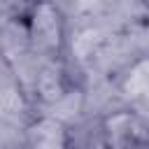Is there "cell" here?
Wrapping results in <instances>:
<instances>
[{
    "label": "cell",
    "instance_id": "1",
    "mask_svg": "<svg viewBox=\"0 0 149 149\" xmlns=\"http://www.w3.org/2000/svg\"><path fill=\"white\" fill-rule=\"evenodd\" d=\"M28 137H30L33 149H63V142H65L61 121H56L51 116L37 121L28 130Z\"/></svg>",
    "mask_w": 149,
    "mask_h": 149
},
{
    "label": "cell",
    "instance_id": "2",
    "mask_svg": "<svg viewBox=\"0 0 149 149\" xmlns=\"http://www.w3.org/2000/svg\"><path fill=\"white\" fill-rule=\"evenodd\" d=\"M33 35L42 47L58 44V16L49 5H40L33 16Z\"/></svg>",
    "mask_w": 149,
    "mask_h": 149
},
{
    "label": "cell",
    "instance_id": "3",
    "mask_svg": "<svg viewBox=\"0 0 149 149\" xmlns=\"http://www.w3.org/2000/svg\"><path fill=\"white\" fill-rule=\"evenodd\" d=\"M123 93L128 98H144L149 95V58L133 65L123 81Z\"/></svg>",
    "mask_w": 149,
    "mask_h": 149
},
{
    "label": "cell",
    "instance_id": "4",
    "mask_svg": "<svg viewBox=\"0 0 149 149\" xmlns=\"http://www.w3.org/2000/svg\"><path fill=\"white\" fill-rule=\"evenodd\" d=\"M37 91H40V95H42L49 105L56 102L58 98H63L65 91H63V84H61L58 70H54L51 65L44 68V70L40 72V77H37Z\"/></svg>",
    "mask_w": 149,
    "mask_h": 149
},
{
    "label": "cell",
    "instance_id": "5",
    "mask_svg": "<svg viewBox=\"0 0 149 149\" xmlns=\"http://www.w3.org/2000/svg\"><path fill=\"white\" fill-rule=\"evenodd\" d=\"M81 109V93L79 91H72V93H65L63 98H58L56 102H51V119L56 121H72L77 119Z\"/></svg>",
    "mask_w": 149,
    "mask_h": 149
},
{
    "label": "cell",
    "instance_id": "6",
    "mask_svg": "<svg viewBox=\"0 0 149 149\" xmlns=\"http://www.w3.org/2000/svg\"><path fill=\"white\" fill-rule=\"evenodd\" d=\"M98 44H100V33L93 30V28H84V30L72 40V54H74L77 58H88Z\"/></svg>",
    "mask_w": 149,
    "mask_h": 149
},
{
    "label": "cell",
    "instance_id": "7",
    "mask_svg": "<svg viewBox=\"0 0 149 149\" xmlns=\"http://www.w3.org/2000/svg\"><path fill=\"white\" fill-rule=\"evenodd\" d=\"M21 107H23V100H21L19 91H16V88H12V86H7V88H5V93H2V109H5V114L21 112Z\"/></svg>",
    "mask_w": 149,
    "mask_h": 149
},
{
    "label": "cell",
    "instance_id": "8",
    "mask_svg": "<svg viewBox=\"0 0 149 149\" xmlns=\"http://www.w3.org/2000/svg\"><path fill=\"white\" fill-rule=\"evenodd\" d=\"M147 2H149V0H147Z\"/></svg>",
    "mask_w": 149,
    "mask_h": 149
}]
</instances>
